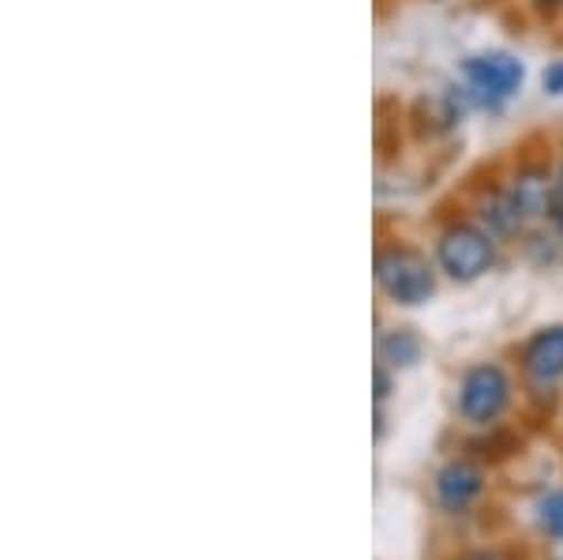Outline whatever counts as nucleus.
I'll list each match as a JSON object with an SVG mask.
<instances>
[{"instance_id":"6e6552de","label":"nucleus","mask_w":563,"mask_h":560,"mask_svg":"<svg viewBox=\"0 0 563 560\" xmlns=\"http://www.w3.org/2000/svg\"><path fill=\"white\" fill-rule=\"evenodd\" d=\"M417 358H421V339H417L413 331L398 328L379 339V361H384V365L402 369V365H413Z\"/></svg>"},{"instance_id":"f03ea898","label":"nucleus","mask_w":563,"mask_h":560,"mask_svg":"<svg viewBox=\"0 0 563 560\" xmlns=\"http://www.w3.org/2000/svg\"><path fill=\"white\" fill-rule=\"evenodd\" d=\"M435 260H440V267L448 271L455 283H474V278H481L493 267L496 249H493V238H488L481 226L459 222L440 233V241H435Z\"/></svg>"},{"instance_id":"4468645a","label":"nucleus","mask_w":563,"mask_h":560,"mask_svg":"<svg viewBox=\"0 0 563 560\" xmlns=\"http://www.w3.org/2000/svg\"><path fill=\"white\" fill-rule=\"evenodd\" d=\"M533 4H538V8H541V12H552V8H560V4H563V0H533Z\"/></svg>"},{"instance_id":"9b49d317","label":"nucleus","mask_w":563,"mask_h":560,"mask_svg":"<svg viewBox=\"0 0 563 560\" xmlns=\"http://www.w3.org/2000/svg\"><path fill=\"white\" fill-rule=\"evenodd\" d=\"M541 84H544V90H549V95H563V61H556V65L544 68Z\"/></svg>"},{"instance_id":"20e7f679","label":"nucleus","mask_w":563,"mask_h":560,"mask_svg":"<svg viewBox=\"0 0 563 560\" xmlns=\"http://www.w3.org/2000/svg\"><path fill=\"white\" fill-rule=\"evenodd\" d=\"M466 84L470 90H477L485 102H504V98H511L515 90L522 87V65L511 57V53H481V57H470L466 65Z\"/></svg>"},{"instance_id":"f8f14e48","label":"nucleus","mask_w":563,"mask_h":560,"mask_svg":"<svg viewBox=\"0 0 563 560\" xmlns=\"http://www.w3.org/2000/svg\"><path fill=\"white\" fill-rule=\"evenodd\" d=\"M387 392H390V376L384 365H376V403H384Z\"/></svg>"},{"instance_id":"423d86ee","label":"nucleus","mask_w":563,"mask_h":560,"mask_svg":"<svg viewBox=\"0 0 563 560\" xmlns=\"http://www.w3.org/2000/svg\"><path fill=\"white\" fill-rule=\"evenodd\" d=\"M522 369L538 384H552L563 376V323L541 328L538 336L522 347Z\"/></svg>"},{"instance_id":"9d476101","label":"nucleus","mask_w":563,"mask_h":560,"mask_svg":"<svg viewBox=\"0 0 563 560\" xmlns=\"http://www.w3.org/2000/svg\"><path fill=\"white\" fill-rule=\"evenodd\" d=\"M552 219H556V226L563 230V162L556 169V180H552Z\"/></svg>"},{"instance_id":"0eeeda50","label":"nucleus","mask_w":563,"mask_h":560,"mask_svg":"<svg viewBox=\"0 0 563 560\" xmlns=\"http://www.w3.org/2000/svg\"><path fill=\"white\" fill-rule=\"evenodd\" d=\"M511 204L522 219H533L541 211H552V185L541 174H522L511 188Z\"/></svg>"},{"instance_id":"39448f33","label":"nucleus","mask_w":563,"mask_h":560,"mask_svg":"<svg viewBox=\"0 0 563 560\" xmlns=\"http://www.w3.org/2000/svg\"><path fill=\"white\" fill-rule=\"evenodd\" d=\"M485 490V474L466 459H451L440 474H435V501L448 512H462L474 496Z\"/></svg>"},{"instance_id":"1a4fd4ad","label":"nucleus","mask_w":563,"mask_h":560,"mask_svg":"<svg viewBox=\"0 0 563 560\" xmlns=\"http://www.w3.org/2000/svg\"><path fill=\"white\" fill-rule=\"evenodd\" d=\"M541 523L549 527L552 538L563 541V493H549L541 501Z\"/></svg>"},{"instance_id":"7ed1b4c3","label":"nucleus","mask_w":563,"mask_h":560,"mask_svg":"<svg viewBox=\"0 0 563 560\" xmlns=\"http://www.w3.org/2000/svg\"><path fill=\"white\" fill-rule=\"evenodd\" d=\"M507 403H511V381H507V373L499 365H474L466 369V376H462L459 384V410L466 421H474V426H493L499 414L507 410Z\"/></svg>"},{"instance_id":"ddd939ff","label":"nucleus","mask_w":563,"mask_h":560,"mask_svg":"<svg viewBox=\"0 0 563 560\" xmlns=\"http://www.w3.org/2000/svg\"><path fill=\"white\" fill-rule=\"evenodd\" d=\"M462 560H504L496 553V549H481V553H470V557H462Z\"/></svg>"},{"instance_id":"f257e3e1","label":"nucleus","mask_w":563,"mask_h":560,"mask_svg":"<svg viewBox=\"0 0 563 560\" xmlns=\"http://www.w3.org/2000/svg\"><path fill=\"white\" fill-rule=\"evenodd\" d=\"M376 286L395 305H424L435 294V271L417 249L390 245L376 256Z\"/></svg>"}]
</instances>
